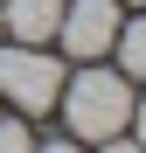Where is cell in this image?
I'll return each mask as SVG.
<instances>
[{
  "instance_id": "4",
  "label": "cell",
  "mask_w": 146,
  "mask_h": 153,
  "mask_svg": "<svg viewBox=\"0 0 146 153\" xmlns=\"http://www.w3.org/2000/svg\"><path fill=\"white\" fill-rule=\"evenodd\" d=\"M63 21V0H0V28H14V42H49Z\"/></svg>"
},
{
  "instance_id": "6",
  "label": "cell",
  "mask_w": 146,
  "mask_h": 153,
  "mask_svg": "<svg viewBox=\"0 0 146 153\" xmlns=\"http://www.w3.org/2000/svg\"><path fill=\"white\" fill-rule=\"evenodd\" d=\"M0 153H35V139H28L21 118H0Z\"/></svg>"
},
{
  "instance_id": "8",
  "label": "cell",
  "mask_w": 146,
  "mask_h": 153,
  "mask_svg": "<svg viewBox=\"0 0 146 153\" xmlns=\"http://www.w3.org/2000/svg\"><path fill=\"white\" fill-rule=\"evenodd\" d=\"M132 125H139V146H146V97H132Z\"/></svg>"
},
{
  "instance_id": "9",
  "label": "cell",
  "mask_w": 146,
  "mask_h": 153,
  "mask_svg": "<svg viewBox=\"0 0 146 153\" xmlns=\"http://www.w3.org/2000/svg\"><path fill=\"white\" fill-rule=\"evenodd\" d=\"M35 153H84V146H70V139H49V146H35Z\"/></svg>"
},
{
  "instance_id": "5",
  "label": "cell",
  "mask_w": 146,
  "mask_h": 153,
  "mask_svg": "<svg viewBox=\"0 0 146 153\" xmlns=\"http://www.w3.org/2000/svg\"><path fill=\"white\" fill-rule=\"evenodd\" d=\"M111 49H118V70H125V76H146V14L132 21V28H118Z\"/></svg>"
},
{
  "instance_id": "3",
  "label": "cell",
  "mask_w": 146,
  "mask_h": 153,
  "mask_svg": "<svg viewBox=\"0 0 146 153\" xmlns=\"http://www.w3.org/2000/svg\"><path fill=\"white\" fill-rule=\"evenodd\" d=\"M56 35H63L70 56L90 63V56H104V49H111V35H118V7H111V0H77V7H63Z\"/></svg>"
},
{
  "instance_id": "2",
  "label": "cell",
  "mask_w": 146,
  "mask_h": 153,
  "mask_svg": "<svg viewBox=\"0 0 146 153\" xmlns=\"http://www.w3.org/2000/svg\"><path fill=\"white\" fill-rule=\"evenodd\" d=\"M56 91H63V63L42 56L35 42L0 56V97H14L21 111H49V105H56Z\"/></svg>"
},
{
  "instance_id": "7",
  "label": "cell",
  "mask_w": 146,
  "mask_h": 153,
  "mask_svg": "<svg viewBox=\"0 0 146 153\" xmlns=\"http://www.w3.org/2000/svg\"><path fill=\"white\" fill-rule=\"evenodd\" d=\"M97 146H104V153H146L139 139H118V132H111V139H97Z\"/></svg>"
},
{
  "instance_id": "10",
  "label": "cell",
  "mask_w": 146,
  "mask_h": 153,
  "mask_svg": "<svg viewBox=\"0 0 146 153\" xmlns=\"http://www.w3.org/2000/svg\"><path fill=\"white\" fill-rule=\"evenodd\" d=\"M132 7H146V0H132Z\"/></svg>"
},
{
  "instance_id": "1",
  "label": "cell",
  "mask_w": 146,
  "mask_h": 153,
  "mask_svg": "<svg viewBox=\"0 0 146 153\" xmlns=\"http://www.w3.org/2000/svg\"><path fill=\"white\" fill-rule=\"evenodd\" d=\"M56 105L77 139H111L132 118V84H125V70H84L70 91H56Z\"/></svg>"
}]
</instances>
